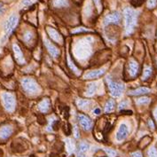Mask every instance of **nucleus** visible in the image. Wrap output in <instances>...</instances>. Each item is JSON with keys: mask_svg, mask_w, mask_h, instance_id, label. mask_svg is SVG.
Masks as SVG:
<instances>
[{"mask_svg": "<svg viewBox=\"0 0 157 157\" xmlns=\"http://www.w3.org/2000/svg\"><path fill=\"white\" fill-rule=\"evenodd\" d=\"M92 43H93V38L91 36L84 37L83 39L79 40L75 44V56L79 60L88 59L92 52Z\"/></svg>", "mask_w": 157, "mask_h": 157, "instance_id": "nucleus-1", "label": "nucleus"}, {"mask_svg": "<svg viewBox=\"0 0 157 157\" xmlns=\"http://www.w3.org/2000/svg\"><path fill=\"white\" fill-rule=\"evenodd\" d=\"M124 25H125V34L130 35L133 31L135 26L137 24V12L134 11L133 9L127 8L124 9Z\"/></svg>", "mask_w": 157, "mask_h": 157, "instance_id": "nucleus-2", "label": "nucleus"}, {"mask_svg": "<svg viewBox=\"0 0 157 157\" xmlns=\"http://www.w3.org/2000/svg\"><path fill=\"white\" fill-rule=\"evenodd\" d=\"M22 88L29 94H36L39 91V86L37 83L32 78H23L21 81Z\"/></svg>", "mask_w": 157, "mask_h": 157, "instance_id": "nucleus-3", "label": "nucleus"}, {"mask_svg": "<svg viewBox=\"0 0 157 157\" xmlns=\"http://www.w3.org/2000/svg\"><path fill=\"white\" fill-rule=\"evenodd\" d=\"M107 81L108 83V88H109V91H110V94L115 98L121 97L124 90V84L121 83H118V82L112 81V80L109 79V77H108Z\"/></svg>", "mask_w": 157, "mask_h": 157, "instance_id": "nucleus-4", "label": "nucleus"}, {"mask_svg": "<svg viewBox=\"0 0 157 157\" xmlns=\"http://www.w3.org/2000/svg\"><path fill=\"white\" fill-rule=\"evenodd\" d=\"M1 97H2V101H3V104H4L6 110L8 112H13L15 108L14 96L9 92H3Z\"/></svg>", "mask_w": 157, "mask_h": 157, "instance_id": "nucleus-5", "label": "nucleus"}, {"mask_svg": "<svg viewBox=\"0 0 157 157\" xmlns=\"http://www.w3.org/2000/svg\"><path fill=\"white\" fill-rule=\"evenodd\" d=\"M17 21H18V17L15 14H12L11 16L9 17L8 20L6 21V25H5V30H6V35H5V37L4 39L2 40V42H4L6 37L8 36L10 34L12 33V31L13 30V29L15 28V26L17 24Z\"/></svg>", "mask_w": 157, "mask_h": 157, "instance_id": "nucleus-6", "label": "nucleus"}, {"mask_svg": "<svg viewBox=\"0 0 157 157\" xmlns=\"http://www.w3.org/2000/svg\"><path fill=\"white\" fill-rule=\"evenodd\" d=\"M129 133H130V128L128 127V125L125 124H121V125L119 126V129H118L117 132H116V140H124L128 137Z\"/></svg>", "mask_w": 157, "mask_h": 157, "instance_id": "nucleus-7", "label": "nucleus"}, {"mask_svg": "<svg viewBox=\"0 0 157 157\" xmlns=\"http://www.w3.org/2000/svg\"><path fill=\"white\" fill-rule=\"evenodd\" d=\"M121 20V14L119 13H113L111 14H108V16L105 18L104 20V25L107 26L108 24H111V23H114V24H117L119 23Z\"/></svg>", "mask_w": 157, "mask_h": 157, "instance_id": "nucleus-8", "label": "nucleus"}, {"mask_svg": "<svg viewBox=\"0 0 157 157\" xmlns=\"http://www.w3.org/2000/svg\"><path fill=\"white\" fill-rule=\"evenodd\" d=\"M78 121H79V124L82 126L83 130L85 131H90L92 126V122L91 120L84 115H79L78 116Z\"/></svg>", "mask_w": 157, "mask_h": 157, "instance_id": "nucleus-9", "label": "nucleus"}, {"mask_svg": "<svg viewBox=\"0 0 157 157\" xmlns=\"http://www.w3.org/2000/svg\"><path fill=\"white\" fill-rule=\"evenodd\" d=\"M46 31H47L50 37L53 41H55L56 43H59V44L62 43V37H61V36L59 34V32L56 29H54L53 28H51V27H47L46 28Z\"/></svg>", "mask_w": 157, "mask_h": 157, "instance_id": "nucleus-10", "label": "nucleus"}, {"mask_svg": "<svg viewBox=\"0 0 157 157\" xmlns=\"http://www.w3.org/2000/svg\"><path fill=\"white\" fill-rule=\"evenodd\" d=\"M44 44H45V46H46V48L48 50L50 54H51L53 58L58 57L59 54V51L58 48L55 47V45H53V44H52L50 41H48L47 39H44Z\"/></svg>", "mask_w": 157, "mask_h": 157, "instance_id": "nucleus-11", "label": "nucleus"}, {"mask_svg": "<svg viewBox=\"0 0 157 157\" xmlns=\"http://www.w3.org/2000/svg\"><path fill=\"white\" fill-rule=\"evenodd\" d=\"M13 53H14V57L16 59L17 62L20 64H23L25 62L24 57H23V53L21 52V48L17 45V44H13Z\"/></svg>", "mask_w": 157, "mask_h": 157, "instance_id": "nucleus-12", "label": "nucleus"}, {"mask_svg": "<svg viewBox=\"0 0 157 157\" xmlns=\"http://www.w3.org/2000/svg\"><path fill=\"white\" fill-rule=\"evenodd\" d=\"M13 133V128L10 125H5L0 129V139L6 140L12 135Z\"/></svg>", "mask_w": 157, "mask_h": 157, "instance_id": "nucleus-13", "label": "nucleus"}, {"mask_svg": "<svg viewBox=\"0 0 157 157\" xmlns=\"http://www.w3.org/2000/svg\"><path fill=\"white\" fill-rule=\"evenodd\" d=\"M105 73V69L104 68H101V69H98V70H92L90 71L88 73L84 75L83 78L84 79H92V78H97L101 76L102 75Z\"/></svg>", "mask_w": 157, "mask_h": 157, "instance_id": "nucleus-14", "label": "nucleus"}, {"mask_svg": "<svg viewBox=\"0 0 157 157\" xmlns=\"http://www.w3.org/2000/svg\"><path fill=\"white\" fill-rule=\"evenodd\" d=\"M139 71V65L137 63V61L132 59L129 63V73L131 75V76H136Z\"/></svg>", "mask_w": 157, "mask_h": 157, "instance_id": "nucleus-15", "label": "nucleus"}, {"mask_svg": "<svg viewBox=\"0 0 157 157\" xmlns=\"http://www.w3.org/2000/svg\"><path fill=\"white\" fill-rule=\"evenodd\" d=\"M50 108V100L48 99H44L41 102L38 104V109L42 113H46Z\"/></svg>", "mask_w": 157, "mask_h": 157, "instance_id": "nucleus-16", "label": "nucleus"}, {"mask_svg": "<svg viewBox=\"0 0 157 157\" xmlns=\"http://www.w3.org/2000/svg\"><path fill=\"white\" fill-rule=\"evenodd\" d=\"M150 92V89L147 88V87H140V88H138L136 90H133L129 92V94L131 95H143V94H147Z\"/></svg>", "mask_w": 157, "mask_h": 157, "instance_id": "nucleus-17", "label": "nucleus"}, {"mask_svg": "<svg viewBox=\"0 0 157 157\" xmlns=\"http://www.w3.org/2000/svg\"><path fill=\"white\" fill-rule=\"evenodd\" d=\"M96 90H97V83H89L88 86H87V90H86L85 95L87 97H91L92 95H94V93L96 92Z\"/></svg>", "mask_w": 157, "mask_h": 157, "instance_id": "nucleus-18", "label": "nucleus"}, {"mask_svg": "<svg viewBox=\"0 0 157 157\" xmlns=\"http://www.w3.org/2000/svg\"><path fill=\"white\" fill-rule=\"evenodd\" d=\"M90 104H91V101L88 99H78L76 100V105L78 106V108L80 109H86L89 107Z\"/></svg>", "mask_w": 157, "mask_h": 157, "instance_id": "nucleus-19", "label": "nucleus"}, {"mask_svg": "<svg viewBox=\"0 0 157 157\" xmlns=\"http://www.w3.org/2000/svg\"><path fill=\"white\" fill-rule=\"evenodd\" d=\"M115 107H116L115 100L114 99H109L108 102L106 103V105H105V112L110 113V112L114 111Z\"/></svg>", "mask_w": 157, "mask_h": 157, "instance_id": "nucleus-20", "label": "nucleus"}, {"mask_svg": "<svg viewBox=\"0 0 157 157\" xmlns=\"http://www.w3.org/2000/svg\"><path fill=\"white\" fill-rule=\"evenodd\" d=\"M66 147L68 154H72L75 151V149L74 141L72 140H70V139H67L66 140Z\"/></svg>", "mask_w": 157, "mask_h": 157, "instance_id": "nucleus-21", "label": "nucleus"}, {"mask_svg": "<svg viewBox=\"0 0 157 157\" xmlns=\"http://www.w3.org/2000/svg\"><path fill=\"white\" fill-rule=\"evenodd\" d=\"M53 6L55 7H64L67 6V0H54Z\"/></svg>", "mask_w": 157, "mask_h": 157, "instance_id": "nucleus-22", "label": "nucleus"}, {"mask_svg": "<svg viewBox=\"0 0 157 157\" xmlns=\"http://www.w3.org/2000/svg\"><path fill=\"white\" fill-rule=\"evenodd\" d=\"M67 62H68V66H69V67L74 71L75 73H76L77 75H79L80 74V71H79V69L76 67L75 66V64L73 63V61L71 60V59H70V57L68 56L67 57Z\"/></svg>", "mask_w": 157, "mask_h": 157, "instance_id": "nucleus-23", "label": "nucleus"}, {"mask_svg": "<svg viewBox=\"0 0 157 157\" xmlns=\"http://www.w3.org/2000/svg\"><path fill=\"white\" fill-rule=\"evenodd\" d=\"M33 39V34L31 33L30 31H26L23 35V40L26 43H29Z\"/></svg>", "mask_w": 157, "mask_h": 157, "instance_id": "nucleus-24", "label": "nucleus"}, {"mask_svg": "<svg viewBox=\"0 0 157 157\" xmlns=\"http://www.w3.org/2000/svg\"><path fill=\"white\" fill-rule=\"evenodd\" d=\"M90 148V146L89 144L85 143V142H82L80 145H79V152H82V153H85L87 152Z\"/></svg>", "mask_w": 157, "mask_h": 157, "instance_id": "nucleus-25", "label": "nucleus"}, {"mask_svg": "<svg viewBox=\"0 0 157 157\" xmlns=\"http://www.w3.org/2000/svg\"><path fill=\"white\" fill-rule=\"evenodd\" d=\"M152 74V68L151 67H146L145 68V70H144V73H143V80H146V79H147L149 76L151 75Z\"/></svg>", "mask_w": 157, "mask_h": 157, "instance_id": "nucleus-26", "label": "nucleus"}, {"mask_svg": "<svg viewBox=\"0 0 157 157\" xmlns=\"http://www.w3.org/2000/svg\"><path fill=\"white\" fill-rule=\"evenodd\" d=\"M149 101H150V99L147 98V97H142V98H140L136 100L137 104L138 105H144V104H147Z\"/></svg>", "mask_w": 157, "mask_h": 157, "instance_id": "nucleus-27", "label": "nucleus"}, {"mask_svg": "<svg viewBox=\"0 0 157 157\" xmlns=\"http://www.w3.org/2000/svg\"><path fill=\"white\" fill-rule=\"evenodd\" d=\"M104 151L106 152V154L108 155V156L109 157H116V152L115 150L110 148H105Z\"/></svg>", "mask_w": 157, "mask_h": 157, "instance_id": "nucleus-28", "label": "nucleus"}, {"mask_svg": "<svg viewBox=\"0 0 157 157\" xmlns=\"http://www.w3.org/2000/svg\"><path fill=\"white\" fill-rule=\"evenodd\" d=\"M148 157H157V149L155 147H151L148 150Z\"/></svg>", "mask_w": 157, "mask_h": 157, "instance_id": "nucleus-29", "label": "nucleus"}, {"mask_svg": "<svg viewBox=\"0 0 157 157\" xmlns=\"http://www.w3.org/2000/svg\"><path fill=\"white\" fill-rule=\"evenodd\" d=\"M157 5V0H147V7L155 8Z\"/></svg>", "mask_w": 157, "mask_h": 157, "instance_id": "nucleus-30", "label": "nucleus"}, {"mask_svg": "<svg viewBox=\"0 0 157 157\" xmlns=\"http://www.w3.org/2000/svg\"><path fill=\"white\" fill-rule=\"evenodd\" d=\"M84 31H89V29H87L85 28H78V29L72 30V33H80V32H84Z\"/></svg>", "mask_w": 157, "mask_h": 157, "instance_id": "nucleus-31", "label": "nucleus"}, {"mask_svg": "<svg viewBox=\"0 0 157 157\" xmlns=\"http://www.w3.org/2000/svg\"><path fill=\"white\" fill-rule=\"evenodd\" d=\"M74 136L75 139H79L80 138V132H79V130H78V127L77 126H74Z\"/></svg>", "mask_w": 157, "mask_h": 157, "instance_id": "nucleus-32", "label": "nucleus"}, {"mask_svg": "<svg viewBox=\"0 0 157 157\" xmlns=\"http://www.w3.org/2000/svg\"><path fill=\"white\" fill-rule=\"evenodd\" d=\"M128 107V102L127 101H123L119 104V107H118V109L119 110H122V109H124Z\"/></svg>", "mask_w": 157, "mask_h": 157, "instance_id": "nucleus-33", "label": "nucleus"}, {"mask_svg": "<svg viewBox=\"0 0 157 157\" xmlns=\"http://www.w3.org/2000/svg\"><path fill=\"white\" fill-rule=\"evenodd\" d=\"M93 2H94V4H95L96 7L99 9V12H100V11H101V7H102L100 0H93Z\"/></svg>", "mask_w": 157, "mask_h": 157, "instance_id": "nucleus-34", "label": "nucleus"}, {"mask_svg": "<svg viewBox=\"0 0 157 157\" xmlns=\"http://www.w3.org/2000/svg\"><path fill=\"white\" fill-rule=\"evenodd\" d=\"M31 3H32V1H31V0H22L21 5H22V6H30V5H31Z\"/></svg>", "mask_w": 157, "mask_h": 157, "instance_id": "nucleus-35", "label": "nucleus"}, {"mask_svg": "<svg viewBox=\"0 0 157 157\" xmlns=\"http://www.w3.org/2000/svg\"><path fill=\"white\" fill-rule=\"evenodd\" d=\"M100 113H101V109L99 108H96L94 110H93V114L94 115H96V116H99L100 115Z\"/></svg>", "mask_w": 157, "mask_h": 157, "instance_id": "nucleus-36", "label": "nucleus"}, {"mask_svg": "<svg viewBox=\"0 0 157 157\" xmlns=\"http://www.w3.org/2000/svg\"><path fill=\"white\" fill-rule=\"evenodd\" d=\"M132 157H143L142 156V154L140 152H134L132 154Z\"/></svg>", "mask_w": 157, "mask_h": 157, "instance_id": "nucleus-37", "label": "nucleus"}, {"mask_svg": "<svg viewBox=\"0 0 157 157\" xmlns=\"http://www.w3.org/2000/svg\"><path fill=\"white\" fill-rule=\"evenodd\" d=\"M148 124L151 129H155V125H154V124H153V121H152V120H149Z\"/></svg>", "mask_w": 157, "mask_h": 157, "instance_id": "nucleus-38", "label": "nucleus"}, {"mask_svg": "<svg viewBox=\"0 0 157 157\" xmlns=\"http://www.w3.org/2000/svg\"><path fill=\"white\" fill-rule=\"evenodd\" d=\"M77 157H86V156H85L84 153H82V152H79V154H78V155H77Z\"/></svg>", "mask_w": 157, "mask_h": 157, "instance_id": "nucleus-39", "label": "nucleus"}, {"mask_svg": "<svg viewBox=\"0 0 157 157\" xmlns=\"http://www.w3.org/2000/svg\"><path fill=\"white\" fill-rule=\"evenodd\" d=\"M154 116H155V118L156 119L157 121V108L155 109V111H154Z\"/></svg>", "mask_w": 157, "mask_h": 157, "instance_id": "nucleus-40", "label": "nucleus"}, {"mask_svg": "<svg viewBox=\"0 0 157 157\" xmlns=\"http://www.w3.org/2000/svg\"><path fill=\"white\" fill-rule=\"evenodd\" d=\"M2 8H3V5H2V4L0 3V13L2 12Z\"/></svg>", "mask_w": 157, "mask_h": 157, "instance_id": "nucleus-41", "label": "nucleus"}]
</instances>
